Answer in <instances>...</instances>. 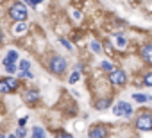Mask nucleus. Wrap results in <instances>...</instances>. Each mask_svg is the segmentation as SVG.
Masks as SVG:
<instances>
[{"mask_svg": "<svg viewBox=\"0 0 152 138\" xmlns=\"http://www.w3.org/2000/svg\"><path fill=\"white\" fill-rule=\"evenodd\" d=\"M23 2H25V4H31V6H38L41 0H23Z\"/></svg>", "mask_w": 152, "mask_h": 138, "instance_id": "nucleus-25", "label": "nucleus"}, {"mask_svg": "<svg viewBox=\"0 0 152 138\" xmlns=\"http://www.w3.org/2000/svg\"><path fill=\"white\" fill-rule=\"evenodd\" d=\"M32 136L34 138H45V129L43 127H32Z\"/></svg>", "mask_w": 152, "mask_h": 138, "instance_id": "nucleus-10", "label": "nucleus"}, {"mask_svg": "<svg viewBox=\"0 0 152 138\" xmlns=\"http://www.w3.org/2000/svg\"><path fill=\"white\" fill-rule=\"evenodd\" d=\"M141 56H143V59H145L147 63L152 65V43H148V45H145V47L141 48Z\"/></svg>", "mask_w": 152, "mask_h": 138, "instance_id": "nucleus-6", "label": "nucleus"}, {"mask_svg": "<svg viewBox=\"0 0 152 138\" xmlns=\"http://www.w3.org/2000/svg\"><path fill=\"white\" fill-rule=\"evenodd\" d=\"M132 99H134L136 102H141V104L148 101V97H147V95H143V93H134V95H132Z\"/></svg>", "mask_w": 152, "mask_h": 138, "instance_id": "nucleus-14", "label": "nucleus"}, {"mask_svg": "<svg viewBox=\"0 0 152 138\" xmlns=\"http://www.w3.org/2000/svg\"><path fill=\"white\" fill-rule=\"evenodd\" d=\"M0 138H16L15 134H6V136H0Z\"/></svg>", "mask_w": 152, "mask_h": 138, "instance_id": "nucleus-29", "label": "nucleus"}, {"mask_svg": "<svg viewBox=\"0 0 152 138\" xmlns=\"http://www.w3.org/2000/svg\"><path fill=\"white\" fill-rule=\"evenodd\" d=\"M18 124H20V127H23V126L27 124V117H23V118H20V120H18Z\"/></svg>", "mask_w": 152, "mask_h": 138, "instance_id": "nucleus-26", "label": "nucleus"}, {"mask_svg": "<svg viewBox=\"0 0 152 138\" xmlns=\"http://www.w3.org/2000/svg\"><path fill=\"white\" fill-rule=\"evenodd\" d=\"M29 68H31V63H29L27 59H23V61H20V70H22V72H27V70H29Z\"/></svg>", "mask_w": 152, "mask_h": 138, "instance_id": "nucleus-19", "label": "nucleus"}, {"mask_svg": "<svg viewBox=\"0 0 152 138\" xmlns=\"http://www.w3.org/2000/svg\"><path fill=\"white\" fill-rule=\"evenodd\" d=\"M38 99H39V93H38L36 90H29V92L23 93V101H25V102H36Z\"/></svg>", "mask_w": 152, "mask_h": 138, "instance_id": "nucleus-7", "label": "nucleus"}, {"mask_svg": "<svg viewBox=\"0 0 152 138\" xmlns=\"http://www.w3.org/2000/svg\"><path fill=\"white\" fill-rule=\"evenodd\" d=\"M59 138H73V136H72V134H68V133H63Z\"/></svg>", "mask_w": 152, "mask_h": 138, "instance_id": "nucleus-27", "label": "nucleus"}, {"mask_svg": "<svg viewBox=\"0 0 152 138\" xmlns=\"http://www.w3.org/2000/svg\"><path fill=\"white\" fill-rule=\"evenodd\" d=\"M79 79H81V74H79L77 70H75V72H72V74H70V77H68V83H70V84H73V83H77Z\"/></svg>", "mask_w": 152, "mask_h": 138, "instance_id": "nucleus-13", "label": "nucleus"}, {"mask_svg": "<svg viewBox=\"0 0 152 138\" xmlns=\"http://www.w3.org/2000/svg\"><path fill=\"white\" fill-rule=\"evenodd\" d=\"M145 84H147V86H152V72L145 74Z\"/></svg>", "mask_w": 152, "mask_h": 138, "instance_id": "nucleus-22", "label": "nucleus"}, {"mask_svg": "<svg viewBox=\"0 0 152 138\" xmlns=\"http://www.w3.org/2000/svg\"><path fill=\"white\" fill-rule=\"evenodd\" d=\"M16 59H18V52H16V50H9L7 57L4 59V65H6V66H7V65H15Z\"/></svg>", "mask_w": 152, "mask_h": 138, "instance_id": "nucleus-8", "label": "nucleus"}, {"mask_svg": "<svg viewBox=\"0 0 152 138\" xmlns=\"http://www.w3.org/2000/svg\"><path fill=\"white\" fill-rule=\"evenodd\" d=\"M136 127L141 131H150L152 129V115L150 113H141L136 120Z\"/></svg>", "mask_w": 152, "mask_h": 138, "instance_id": "nucleus-3", "label": "nucleus"}, {"mask_svg": "<svg viewBox=\"0 0 152 138\" xmlns=\"http://www.w3.org/2000/svg\"><path fill=\"white\" fill-rule=\"evenodd\" d=\"M0 41H2V34H0Z\"/></svg>", "mask_w": 152, "mask_h": 138, "instance_id": "nucleus-30", "label": "nucleus"}, {"mask_svg": "<svg viewBox=\"0 0 152 138\" xmlns=\"http://www.w3.org/2000/svg\"><path fill=\"white\" fill-rule=\"evenodd\" d=\"M16 134H18V136H23V134H25V131H23V129H22V127H20V129H18V133H16Z\"/></svg>", "mask_w": 152, "mask_h": 138, "instance_id": "nucleus-28", "label": "nucleus"}, {"mask_svg": "<svg viewBox=\"0 0 152 138\" xmlns=\"http://www.w3.org/2000/svg\"><path fill=\"white\" fill-rule=\"evenodd\" d=\"M4 81H6V83H7V86H9V88H11V92H13V90H16V88H18V81H16V79H13V77H6V79H4Z\"/></svg>", "mask_w": 152, "mask_h": 138, "instance_id": "nucleus-12", "label": "nucleus"}, {"mask_svg": "<svg viewBox=\"0 0 152 138\" xmlns=\"http://www.w3.org/2000/svg\"><path fill=\"white\" fill-rule=\"evenodd\" d=\"M59 41H61V43H63V45H64V47H66V48H68V50H72V48H73V47H72V45H70V43H68V41H66V40H64V38H61V40H59Z\"/></svg>", "mask_w": 152, "mask_h": 138, "instance_id": "nucleus-24", "label": "nucleus"}, {"mask_svg": "<svg viewBox=\"0 0 152 138\" xmlns=\"http://www.w3.org/2000/svg\"><path fill=\"white\" fill-rule=\"evenodd\" d=\"M13 31L16 32V34H20V32H23V31H27V23L25 22H18L15 27H13Z\"/></svg>", "mask_w": 152, "mask_h": 138, "instance_id": "nucleus-11", "label": "nucleus"}, {"mask_svg": "<svg viewBox=\"0 0 152 138\" xmlns=\"http://www.w3.org/2000/svg\"><path fill=\"white\" fill-rule=\"evenodd\" d=\"M125 43H127V40H125L122 34H118V36H116V45H118L120 48H124V47H125Z\"/></svg>", "mask_w": 152, "mask_h": 138, "instance_id": "nucleus-18", "label": "nucleus"}, {"mask_svg": "<svg viewBox=\"0 0 152 138\" xmlns=\"http://www.w3.org/2000/svg\"><path fill=\"white\" fill-rule=\"evenodd\" d=\"M109 81H111L113 84H116V86H122V84L127 81V76H125L124 70H118V68H115V70L109 74Z\"/></svg>", "mask_w": 152, "mask_h": 138, "instance_id": "nucleus-4", "label": "nucleus"}, {"mask_svg": "<svg viewBox=\"0 0 152 138\" xmlns=\"http://www.w3.org/2000/svg\"><path fill=\"white\" fill-rule=\"evenodd\" d=\"M20 77H25V79H32V74L27 70V72H20Z\"/></svg>", "mask_w": 152, "mask_h": 138, "instance_id": "nucleus-23", "label": "nucleus"}, {"mask_svg": "<svg viewBox=\"0 0 152 138\" xmlns=\"http://www.w3.org/2000/svg\"><path fill=\"white\" fill-rule=\"evenodd\" d=\"M100 66H102V70H107V72H113V70H115L113 65H111L109 61H102V63H100Z\"/></svg>", "mask_w": 152, "mask_h": 138, "instance_id": "nucleus-17", "label": "nucleus"}, {"mask_svg": "<svg viewBox=\"0 0 152 138\" xmlns=\"http://www.w3.org/2000/svg\"><path fill=\"white\" fill-rule=\"evenodd\" d=\"M113 113H115L116 117H122V115H124V113H122V106H120V102H118V104L113 108Z\"/></svg>", "mask_w": 152, "mask_h": 138, "instance_id": "nucleus-21", "label": "nucleus"}, {"mask_svg": "<svg viewBox=\"0 0 152 138\" xmlns=\"http://www.w3.org/2000/svg\"><path fill=\"white\" fill-rule=\"evenodd\" d=\"M48 68H50V72H52V74L61 76V74L66 70V59L61 57V56H54L52 61H50V65H48Z\"/></svg>", "mask_w": 152, "mask_h": 138, "instance_id": "nucleus-1", "label": "nucleus"}, {"mask_svg": "<svg viewBox=\"0 0 152 138\" xmlns=\"http://www.w3.org/2000/svg\"><path fill=\"white\" fill-rule=\"evenodd\" d=\"M120 106H122V117H131L132 115V108H131V104H127V102H120Z\"/></svg>", "mask_w": 152, "mask_h": 138, "instance_id": "nucleus-9", "label": "nucleus"}, {"mask_svg": "<svg viewBox=\"0 0 152 138\" xmlns=\"http://www.w3.org/2000/svg\"><path fill=\"white\" fill-rule=\"evenodd\" d=\"M106 134H107V131H106V127L104 126H93L91 129H90V138H106Z\"/></svg>", "mask_w": 152, "mask_h": 138, "instance_id": "nucleus-5", "label": "nucleus"}, {"mask_svg": "<svg viewBox=\"0 0 152 138\" xmlns=\"http://www.w3.org/2000/svg\"><path fill=\"white\" fill-rule=\"evenodd\" d=\"M11 92V88L7 86V83L2 79V81H0V93H9Z\"/></svg>", "mask_w": 152, "mask_h": 138, "instance_id": "nucleus-16", "label": "nucleus"}, {"mask_svg": "<svg viewBox=\"0 0 152 138\" xmlns=\"http://www.w3.org/2000/svg\"><path fill=\"white\" fill-rule=\"evenodd\" d=\"M91 50H93L95 54L102 52V47H100V43H99V41H91Z\"/></svg>", "mask_w": 152, "mask_h": 138, "instance_id": "nucleus-20", "label": "nucleus"}, {"mask_svg": "<svg viewBox=\"0 0 152 138\" xmlns=\"http://www.w3.org/2000/svg\"><path fill=\"white\" fill-rule=\"evenodd\" d=\"M9 15L13 20L16 22H25L27 20V7L23 4H15L11 9H9Z\"/></svg>", "mask_w": 152, "mask_h": 138, "instance_id": "nucleus-2", "label": "nucleus"}, {"mask_svg": "<svg viewBox=\"0 0 152 138\" xmlns=\"http://www.w3.org/2000/svg\"><path fill=\"white\" fill-rule=\"evenodd\" d=\"M109 104H111V101H109V99H102V101H99V102H97V109H106Z\"/></svg>", "mask_w": 152, "mask_h": 138, "instance_id": "nucleus-15", "label": "nucleus"}]
</instances>
